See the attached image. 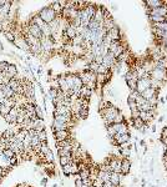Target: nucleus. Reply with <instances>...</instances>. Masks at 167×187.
Wrapping results in <instances>:
<instances>
[{
    "mask_svg": "<svg viewBox=\"0 0 167 187\" xmlns=\"http://www.w3.org/2000/svg\"><path fill=\"white\" fill-rule=\"evenodd\" d=\"M79 77L81 79L84 86H87L90 90L95 89L96 86V74L95 72H92L90 70H86V71H81L79 74Z\"/></svg>",
    "mask_w": 167,
    "mask_h": 187,
    "instance_id": "nucleus-1",
    "label": "nucleus"
},
{
    "mask_svg": "<svg viewBox=\"0 0 167 187\" xmlns=\"http://www.w3.org/2000/svg\"><path fill=\"white\" fill-rule=\"evenodd\" d=\"M39 16L44 20L45 24H50L51 21H54L56 19V13L54 11V9L51 6H47V8H44L43 10H40Z\"/></svg>",
    "mask_w": 167,
    "mask_h": 187,
    "instance_id": "nucleus-2",
    "label": "nucleus"
},
{
    "mask_svg": "<svg viewBox=\"0 0 167 187\" xmlns=\"http://www.w3.org/2000/svg\"><path fill=\"white\" fill-rule=\"evenodd\" d=\"M40 43H41V53H44L45 55H50V53L55 49L54 46V41L51 38H45L43 36L40 40Z\"/></svg>",
    "mask_w": 167,
    "mask_h": 187,
    "instance_id": "nucleus-3",
    "label": "nucleus"
},
{
    "mask_svg": "<svg viewBox=\"0 0 167 187\" xmlns=\"http://www.w3.org/2000/svg\"><path fill=\"white\" fill-rule=\"evenodd\" d=\"M125 50H126V49H123V45L121 43V40H119V41H112V43L110 44V46H109V53L113 54L115 56H116V59L123 53Z\"/></svg>",
    "mask_w": 167,
    "mask_h": 187,
    "instance_id": "nucleus-4",
    "label": "nucleus"
},
{
    "mask_svg": "<svg viewBox=\"0 0 167 187\" xmlns=\"http://www.w3.org/2000/svg\"><path fill=\"white\" fill-rule=\"evenodd\" d=\"M149 87H151V80H150V76H146V77H142V79H139L137 80V85H136V91L141 94L147 90Z\"/></svg>",
    "mask_w": 167,
    "mask_h": 187,
    "instance_id": "nucleus-5",
    "label": "nucleus"
},
{
    "mask_svg": "<svg viewBox=\"0 0 167 187\" xmlns=\"http://www.w3.org/2000/svg\"><path fill=\"white\" fill-rule=\"evenodd\" d=\"M26 33H29L30 35H33V36H35L36 39H40V40H41V38H43V31H41V29L31 21L26 26Z\"/></svg>",
    "mask_w": 167,
    "mask_h": 187,
    "instance_id": "nucleus-6",
    "label": "nucleus"
},
{
    "mask_svg": "<svg viewBox=\"0 0 167 187\" xmlns=\"http://www.w3.org/2000/svg\"><path fill=\"white\" fill-rule=\"evenodd\" d=\"M116 61H117V59H116V56H115L113 54H111V53H107L105 56H103V60H102V64L105 65V66H107L109 69L111 67V66H113L115 64H116Z\"/></svg>",
    "mask_w": 167,
    "mask_h": 187,
    "instance_id": "nucleus-7",
    "label": "nucleus"
},
{
    "mask_svg": "<svg viewBox=\"0 0 167 187\" xmlns=\"http://www.w3.org/2000/svg\"><path fill=\"white\" fill-rule=\"evenodd\" d=\"M121 161H122V159L120 160V159H116V157H113L110 161H107L109 165H110V167H111V170H112V172L121 173Z\"/></svg>",
    "mask_w": 167,
    "mask_h": 187,
    "instance_id": "nucleus-8",
    "label": "nucleus"
},
{
    "mask_svg": "<svg viewBox=\"0 0 167 187\" xmlns=\"http://www.w3.org/2000/svg\"><path fill=\"white\" fill-rule=\"evenodd\" d=\"M112 127H113V130L116 131V135L117 133H120V135H122V133H129V127H127V123L126 122H121V123H112Z\"/></svg>",
    "mask_w": 167,
    "mask_h": 187,
    "instance_id": "nucleus-9",
    "label": "nucleus"
},
{
    "mask_svg": "<svg viewBox=\"0 0 167 187\" xmlns=\"http://www.w3.org/2000/svg\"><path fill=\"white\" fill-rule=\"evenodd\" d=\"M130 139V135L129 133H117V135H115L113 136V143H116V145H125V143H127Z\"/></svg>",
    "mask_w": 167,
    "mask_h": 187,
    "instance_id": "nucleus-10",
    "label": "nucleus"
},
{
    "mask_svg": "<svg viewBox=\"0 0 167 187\" xmlns=\"http://www.w3.org/2000/svg\"><path fill=\"white\" fill-rule=\"evenodd\" d=\"M62 35L66 36V38L71 41L72 39H74V38L77 35V29H76L74 25H71V24H70V25L67 26V29L64 31V34H62Z\"/></svg>",
    "mask_w": 167,
    "mask_h": 187,
    "instance_id": "nucleus-11",
    "label": "nucleus"
},
{
    "mask_svg": "<svg viewBox=\"0 0 167 187\" xmlns=\"http://www.w3.org/2000/svg\"><path fill=\"white\" fill-rule=\"evenodd\" d=\"M54 115H72V113H71V110H70L69 106H66V105H59V106H55Z\"/></svg>",
    "mask_w": 167,
    "mask_h": 187,
    "instance_id": "nucleus-12",
    "label": "nucleus"
},
{
    "mask_svg": "<svg viewBox=\"0 0 167 187\" xmlns=\"http://www.w3.org/2000/svg\"><path fill=\"white\" fill-rule=\"evenodd\" d=\"M14 44H15L19 49H23V50H29V49H30V46L28 45V43H26V40H25L24 36H16V38H15V41H14Z\"/></svg>",
    "mask_w": 167,
    "mask_h": 187,
    "instance_id": "nucleus-13",
    "label": "nucleus"
},
{
    "mask_svg": "<svg viewBox=\"0 0 167 187\" xmlns=\"http://www.w3.org/2000/svg\"><path fill=\"white\" fill-rule=\"evenodd\" d=\"M140 119L147 125L153 119V111H140Z\"/></svg>",
    "mask_w": 167,
    "mask_h": 187,
    "instance_id": "nucleus-14",
    "label": "nucleus"
},
{
    "mask_svg": "<svg viewBox=\"0 0 167 187\" xmlns=\"http://www.w3.org/2000/svg\"><path fill=\"white\" fill-rule=\"evenodd\" d=\"M141 96H142L143 99H146V100H150V99H152V97H155V96H157V90H155L153 87H149L147 90H145V91L141 94Z\"/></svg>",
    "mask_w": 167,
    "mask_h": 187,
    "instance_id": "nucleus-15",
    "label": "nucleus"
},
{
    "mask_svg": "<svg viewBox=\"0 0 167 187\" xmlns=\"http://www.w3.org/2000/svg\"><path fill=\"white\" fill-rule=\"evenodd\" d=\"M55 137L57 141H64L70 139V133L67 130H60V131H55Z\"/></svg>",
    "mask_w": 167,
    "mask_h": 187,
    "instance_id": "nucleus-16",
    "label": "nucleus"
},
{
    "mask_svg": "<svg viewBox=\"0 0 167 187\" xmlns=\"http://www.w3.org/2000/svg\"><path fill=\"white\" fill-rule=\"evenodd\" d=\"M130 169H131V162L127 159H122V161H121V173L122 175L129 173Z\"/></svg>",
    "mask_w": 167,
    "mask_h": 187,
    "instance_id": "nucleus-17",
    "label": "nucleus"
},
{
    "mask_svg": "<svg viewBox=\"0 0 167 187\" xmlns=\"http://www.w3.org/2000/svg\"><path fill=\"white\" fill-rule=\"evenodd\" d=\"M91 92H92V90H90L87 86H82L81 90H80L79 97L80 99H84V100H89V97L91 96Z\"/></svg>",
    "mask_w": 167,
    "mask_h": 187,
    "instance_id": "nucleus-18",
    "label": "nucleus"
},
{
    "mask_svg": "<svg viewBox=\"0 0 167 187\" xmlns=\"http://www.w3.org/2000/svg\"><path fill=\"white\" fill-rule=\"evenodd\" d=\"M146 5H147L149 10L156 9V8H160L162 5H165V2H160V0H150V2H146Z\"/></svg>",
    "mask_w": 167,
    "mask_h": 187,
    "instance_id": "nucleus-19",
    "label": "nucleus"
},
{
    "mask_svg": "<svg viewBox=\"0 0 167 187\" xmlns=\"http://www.w3.org/2000/svg\"><path fill=\"white\" fill-rule=\"evenodd\" d=\"M121 175H122V173L111 172V175H110V182L113 183L115 186L119 187V185H120V182H121Z\"/></svg>",
    "mask_w": 167,
    "mask_h": 187,
    "instance_id": "nucleus-20",
    "label": "nucleus"
},
{
    "mask_svg": "<svg viewBox=\"0 0 167 187\" xmlns=\"http://www.w3.org/2000/svg\"><path fill=\"white\" fill-rule=\"evenodd\" d=\"M132 125H133V127H135V129H139V130H143V129L146 127V123H145L140 117H137V119H132Z\"/></svg>",
    "mask_w": 167,
    "mask_h": 187,
    "instance_id": "nucleus-21",
    "label": "nucleus"
},
{
    "mask_svg": "<svg viewBox=\"0 0 167 187\" xmlns=\"http://www.w3.org/2000/svg\"><path fill=\"white\" fill-rule=\"evenodd\" d=\"M20 85H21V81H19V80H16V79H11V80L9 81V84H8V86L14 92L18 91V89H19Z\"/></svg>",
    "mask_w": 167,
    "mask_h": 187,
    "instance_id": "nucleus-22",
    "label": "nucleus"
},
{
    "mask_svg": "<svg viewBox=\"0 0 167 187\" xmlns=\"http://www.w3.org/2000/svg\"><path fill=\"white\" fill-rule=\"evenodd\" d=\"M5 74H6V76H8L9 79H15L16 75H18V70H16V67H15L14 65H10Z\"/></svg>",
    "mask_w": 167,
    "mask_h": 187,
    "instance_id": "nucleus-23",
    "label": "nucleus"
},
{
    "mask_svg": "<svg viewBox=\"0 0 167 187\" xmlns=\"http://www.w3.org/2000/svg\"><path fill=\"white\" fill-rule=\"evenodd\" d=\"M28 133H29V131H26V130H24V129H21L18 133H15V137H16V140H19V141H21V142H24V140L26 139V136H28Z\"/></svg>",
    "mask_w": 167,
    "mask_h": 187,
    "instance_id": "nucleus-24",
    "label": "nucleus"
},
{
    "mask_svg": "<svg viewBox=\"0 0 167 187\" xmlns=\"http://www.w3.org/2000/svg\"><path fill=\"white\" fill-rule=\"evenodd\" d=\"M11 163H10V159L6 157V156L3 153V155H0V167H8V166H10Z\"/></svg>",
    "mask_w": 167,
    "mask_h": 187,
    "instance_id": "nucleus-25",
    "label": "nucleus"
},
{
    "mask_svg": "<svg viewBox=\"0 0 167 187\" xmlns=\"http://www.w3.org/2000/svg\"><path fill=\"white\" fill-rule=\"evenodd\" d=\"M79 177H80L81 180L89 179V177H90V169L85 167L84 170H80V171H79Z\"/></svg>",
    "mask_w": 167,
    "mask_h": 187,
    "instance_id": "nucleus-26",
    "label": "nucleus"
},
{
    "mask_svg": "<svg viewBox=\"0 0 167 187\" xmlns=\"http://www.w3.org/2000/svg\"><path fill=\"white\" fill-rule=\"evenodd\" d=\"M72 160H74V157H72V156H61V157H60V165L61 166H65L67 163H71Z\"/></svg>",
    "mask_w": 167,
    "mask_h": 187,
    "instance_id": "nucleus-27",
    "label": "nucleus"
},
{
    "mask_svg": "<svg viewBox=\"0 0 167 187\" xmlns=\"http://www.w3.org/2000/svg\"><path fill=\"white\" fill-rule=\"evenodd\" d=\"M9 112H10V107H8V106H5V105H2V106H0V115H2V116L5 117Z\"/></svg>",
    "mask_w": 167,
    "mask_h": 187,
    "instance_id": "nucleus-28",
    "label": "nucleus"
},
{
    "mask_svg": "<svg viewBox=\"0 0 167 187\" xmlns=\"http://www.w3.org/2000/svg\"><path fill=\"white\" fill-rule=\"evenodd\" d=\"M62 172L65 176H70L71 175V163H67L65 166H62Z\"/></svg>",
    "mask_w": 167,
    "mask_h": 187,
    "instance_id": "nucleus-29",
    "label": "nucleus"
},
{
    "mask_svg": "<svg viewBox=\"0 0 167 187\" xmlns=\"http://www.w3.org/2000/svg\"><path fill=\"white\" fill-rule=\"evenodd\" d=\"M38 137H39V140H40L41 142H45V141H46V139H47L45 130H43V131H39V132H38Z\"/></svg>",
    "mask_w": 167,
    "mask_h": 187,
    "instance_id": "nucleus-30",
    "label": "nucleus"
},
{
    "mask_svg": "<svg viewBox=\"0 0 167 187\" xmlns=\"http://www.w3.org/2000/svg\"><path fill=\"white\" fill-rule=\"evenodd\" d=\"M129 106H130V109H131V111H135V110H137V105H136V101H135L133 99H131V97H129Z\"/></svg>",
    "mask_w": 167,
    "mask_h": 187,
    "instance_id": "nucleus-31",
    "label": "nucleus"
},
{
    "mask_svg": "<svg viewBox=\"0 0 167 187\" xmlns=\"http://www.w3.org/2000/svg\"><path fill=\"white\" fill-rule=\"evenodd\" d=\"M4 155L6 156V157H9V159H13V157H15L16 153L11 149H6V150H4Z\"/></svg>",
    "mask_w": 167,
    "mask_h": 187,
    "instance_id": "nucleus-32",
    "label": "nucleus"
},
{
    "mask_svg": "<svg viewBox=\"0 0 167 187\" xmlns=\"http://www.w3.org/2000/svg\"><path fill=\"white\" fill-rule=\"evenodd\" d=\"M9 64L6 61H2L0 62V72H6L8 71V69H9Z\"/></svg>",
    "mask_w": 167,
    "mask_h": 187,
    "instance_id": "nucleus-33",
    "label": "nucleus"
},
{
    "mask_svg": "<svg viewBox=\"0 0 167 187\" xmlns=\"http://www.w3.org/2000/svg\"><path fill=\"white\" fill-rule=\"evenodd\" d=\"M75 187H87L85 183H84V181L79 177V175H77V179H76V181H75Z\"/></svg>",
    "mask_w": 167,
    "mask_h": 187,
    "instance_id": "nucleus-34",
    "label": "nucleus"
},
{
    "mask_svg": "<svg viewBox=\"0 0 167 187\" xmlns=\"http://www.w3.org/2000/svg\"><path fill=\"white\" fill-rule=\"evenodd\" d=\"M4 35L8 38V40H10V41H15V35H14V33H10V31H5Z\"/></svg>",
    "mask_w": 167,
    "mask_h": 187,
    "instance_id": "nucleus-35",
    "label": "nucleus"
},
{
    "mask_svg": "<svg viewBox=\"0 0 167 187\" xmlns=\"http://www.w3.org/2000/svg\"><path fill=\"white\" fill-rule=\"evenodd\" d=\"M102 187H117V186H115L113 183H111L110 181H107V182H103Z\"/></svg>",
    "mask_w": 167,
    "mask_h": 187,
    "instance_id": "nucleus-36",
    "label": "nucleus"
},
{
    "mask_svg": "<svg viewBox=\"0 0 167 187\" xmlns=\"http://www.w3.org/2000/svg\"><path fill=\"white\" fill-rule=\"evenodd\" d=\"M162 137H167V127L163 129V131H162Z\"/></svg>",
    "mask_w": 167,
    "mask_h": 187,
    "instance_id": "nucleus-37",
    "label": "nucleus"
},
{
    "mask_svg": "<svg viewBox=\"0 0 167 187\" xmlns=\"http://www.w3.org/2000/svg\"><path fill=\"white\" fill-rule=\"evenodd\" d=\"M162 142H163V145L167 146V137H162Z\"/></svg>",
    "mask_w": 167,
    "mask_h": 187,
    "instance_id": "nucleus-38",
    "label": "nucleus"
},
{
    "mask_svg": "<svg viewBox=\"0 0 167 187\" xmlns=\"http://www.w3.org/2000/svg\"><path fill=\"white\" fill-rule=\"evenodd\" d=\"M41 185H43V186H45V185H46V179H44V180H41Z\"/></svg>",
    "mask_w": 167,
    "mask_h": 187,
    "instance_id": "nucleus-39",
    "label": "nucleus"
},
{
    "mask_svg": "<svg viewBox=\"0 0 167 187\" xmlns=\"http://www.w3.org/2000/svg\"><path fill=\"white\" fill-rule=\"evenodd\" d=\"M3 153H4V151H3L2 149H0V155H3Z\"/></svg>",
    "mask_w": 167,
    "mask_h": 187,
    "instance_id": "nucleus-40",
    "label": "nucleus"
},
{
    "mask_svg": "<svg viewBox=\"0 0 167 187\" xmlns=\"http://www.w3.org/2000/svg\"><path fill=\"white\" fill-rule=\"evenodd\" d=\"M0 173H2V167H0Z\"/></svg>",
    "mask_w": 167,
    "mask_h": 187,
    "instance_id": "nucleus-41",
    "label": "nucleus"
},
{
    "mask_svg": "<svg viewBox=\"0 0 167 187\" xmlns=\"http://www.w3.org/2000/svg\"><path fill=\"white\" fill-rule=\"evenodd\" d=\"M0 106H2V105H0Z\"/></svg>",
    "mask_w": 167,
    "mask_h": 187,
    "instance_id": "nucleus-42",
    "label": "nucleus"
},
{
    "mask_svg": "<svg viewBox=\"0 0 167 187\" xmlns=\"http://www.w3.org/2000/svg\"><path fill=\"white\" fill-rule=\"evenodd\" d=\"M0 26H2V25H0Z\"/></svg>",
    "mask_w": 167,
    "mask_h": 187,
    "instance_id": "nucleus-43",
    "label": "nucleus"
}]
</instances>
